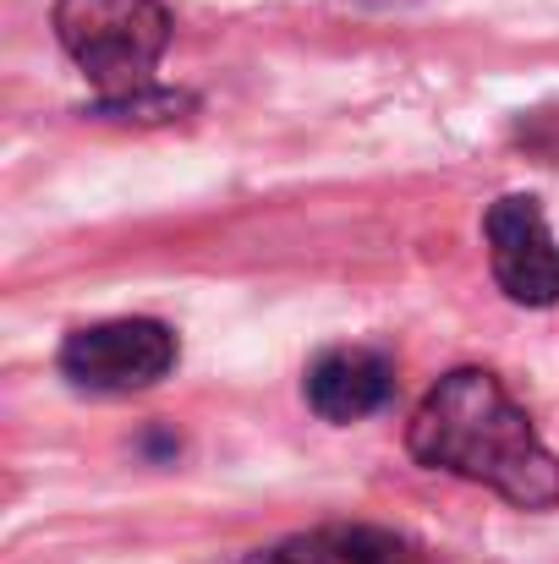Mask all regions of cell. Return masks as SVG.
Masks as SVG:
<instances>
[{"mask_svg": "<svg viewBox=\"0 0 559 564\" xmlns=\"http://www.w3.org/2000/svg\"><path fill=\"white\" fill-rule=\"evenodd\" d=\"M406 444L422 466L483 482L516 510L559 505V455L488 368H455L439 378L411 411Z\"/></svg>", "mask_w": 559, "mask_h": 564, "instance_id": "1", "label": "cell"}, {"mask_svg": "<svg viewBox=\"0 0 559 564\" xmlns=\"http://www.w3.org/2000/svg\"><path fill=\"white\" fill-rule=\"evenodd\" d=\"M55 39L99 94H132L171 50V11L160 0H55Z\"/></svg>", "mask_w": 559, "mask_h": 564, "instance_id": "2", "label": "cell"}, {"mask_svg": "<svg viewBox=\"0 0 559 564\" xmlns=\"http://www.w3.org/2000/svg\"><path fill=\"white\" fill-rule=\"evenodd\" d=\"M176 357H182V346H176L171 324H160V318H105V324L66 335L61 373L77 389H94V394H132V389L160 383L176 368Z\"/></svg>", "mask_w": 559, "mask_h": 564, "instance_id": "3", "label": "cell"}, {"mask_svg": "<svg viewBox=\"0 0 559 564\" xmlns=\"http://www.w3.org/2000/svg\"><path fill=\"white\" fill-rule=\"evenodd\" d=\"M494 280L522 307H555L559 302V241L544 219V203L527 192H510L483 219Z\"/></svg>", "mask_w": 559, "mask_h": 564, "instance_id": "4", "label": "cell"}, {"mask_svg": "<svg viewBox=\"0 0 559 564\" xmlns=\"http://www.w3.org/2000/svg\"><path fill=\"white\" fill-rule=\"evenodd\" d=\"M308 405L324 422H363L373 411H384V400L395 394V362L368 346H335L308 368Z\"/></svg>", "mask_w": 559, "mask_h": 564, "instance_id": "5", "label": "cell"}, {"mask_svg": "<svg viewBox=\"0 0 559 564\" xmlns=\"http://www.w3.org/2000/svg\"><path fill=\"white\" fill-rule=\"evenodd\" d=\"M247 564H428L406 538L384 527H319L275 549H258Z\"/></svg>", "mask_w": 559, "mask_h": 564, "instance_id": "6", "label": "cell"}]
</instances>
